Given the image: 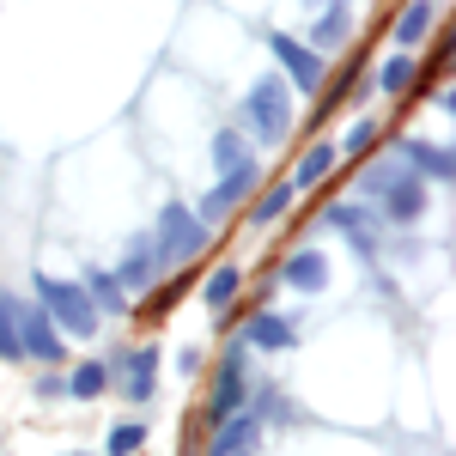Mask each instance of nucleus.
<instances>
[{
	"label": "nucleus",
	"mask_w": 456,
	"mask_h": 456,
	"mask_svg": "<svg viewBox=\"0 0 456 456\" xmlns=\"http://www.w3.org/2000/svg\"><path fill=\"white\" fill-rule=\"evenodd\" d=\"M365 195L384 208V219H420V213H426V183H420V176H408L402 159L371 165V171H365Z\"/></svg>",
	"instance_id": "nucleus-1"
},
{
	"label": "nucleus",
	"mask_w": 456,
	"mask_h": 456,
	"mask_svg": "<svg viewBox=\"0 0 456 456\" xmlns=\"http://www.w3.org/2000/svg\"><path fill=\"white\" fill-rule=\"evenodd\" d=\"M37 305H43V316H49L55 329H68V335H98V305H92L86 286L37 274Z\"/></svg>",
	"instance_id": "nucleus-2"
},
{
	"label": "nucleus",
	"mask_w": 456,
	"mask_h": 456,
	"mask_svg": "<svg viewBox=\"0 0 456 456\" xmlns=\"http://www.w3.org/2000/svg\"><path fill=\"white\" fill-rule=\"evenodd\" d=\"M152 249H159V262H165V268L189 262V256H201V249H208V219H201V213H189L183 201H171V208L159 213Z\"/></svg>",
	"instance_id": "nucleus-3"
},
{
	"label": "nucleus",
	"mask_w": 456,
	"mask_h": 456,
	"mask_svg": "<svg viewBox=\"0 0 456 456\" xmlns=\"http://www.w3.org/2000/svg\"><path fill=\"white\" fill-rule=\"evenodd\" d=\"M244 122L262 134L268 146H281L292 134V92H286V79H256L244 98Z\"/></svg>",
	"instance_id": "nucleus-4"
},
{
	"label": "nucleus",
	"mask_w": 456,
	"mask_h": 456,
	"mask_svg": "<svg viewBox=\"0 0 456 456\" xmlns=\"http://www.w3.org/2000/svg\"><path fill=\"white\" fill-rule=\"evenodd\" d=\"M12 322H19V353H31V359H43V365H55V359L68 353L61 329L43 316V305H19V311H12Z\"/></svg>",
	"instance_id": "nucleus-5"
},
{
	"label": "nucleus",
	"mask_w": 456,
	"mask_h": 456,
	"mask_svg": "<svg viewBox=\"0 0 456 456\" xmlns=\"http://www.w3.org/2000/svg\"><path fill=\"white\" fill-rule=\"evenodd\" d=\"M268 49H274V61L292 73V86H298V92H316V86H322V55H316L311 43L274 31V37H268Z\"/></svg>",
	"instance_id": "nucleus-6"
},
{
	"label": "nucleus",
	"mask_w": 456,
	"mask_h": 456,
	"mask_svg": "<svg viewBox=\"0 0 456 456\" xmlns=\"http://www.w3.org/2000/svg\"><path fill=\"white\" fill-rule=\"evenodd\" d=\"M249 189H256V159H238L232 171H219V183H213V195H201V219H219V213H232L238 201H244Z\"/></svg>",
	"instance_id": "nucleus-7"
},
{
	"label": "nucleus",
	"mask_w": 456,
	"mask_h": 456,
	"mask_svg": "<svg viewBox=\"0 0 456 456\" xmlns=\"http://www.w3.org/2000/svg\"><path fill=\"white\" fill-rule=\"evenodd\" d=\"M244 353L232 347L225 353V365H219V384H213V420H232L238 408H244Z\"/></svg>",
	"instance_id": "nucleus-8"
},
{
	"label": "nucleus",
	"mask_w": 456,
	"mask_h": 456,
	"mask_svg": "<svg viewBox=\"0 0 456 456\" xmlns=\"http://www.w3.org/2000/svg\"><path fill=\"white\" fill-rule=\"evenodd\" d=\"M322 281H329L322 249H298V256H286V268H281V286H286V292H322Z\"/></svg>",
	"instance_id": "nucleus-9"
},
{
	"label": "nucleus",
	"mask_w": 456,
	"mask_h": 456,
	"mask_svg": "<svg viewBox=\"0 0 456 456\" xmlns=\"http://www.w3.org/2000/svg\"><path fill=\"white\" fill-rule=\"evenodd\" d=\"M159 268H165V262H159L152 238H141V244L122 256V274H116V281H122V292H146V286L159 281Z\"/></svg>",
	"instance_id": "nucleus-10"
},
{
	"label": "nucleus",
	"mask_w": 456,
	"mask_h": 456,
	"mask_svg": "<svg viewBox=\"0 0 456 456\" xmlns=\"http://www.w3.org/2000/svg\"><path fill=\"white\" fill-rule=\"evenodd\" d=\"M244 341H249V347H262V353H281V347H292V322H286L281 311H256V316H249V329H244Z\"/></svg>",
	"instance_id": "nucleus-11"
},
{
	"label": "nucleus",
	"mask_w": 456,
	"mask_h": 456,
	"mask_svg": "<svg viewBox=\"0 0 456 456\" xmlns=\"http://www.w3.org/2000/svg\"><path fill=\"white\" fill-rule=\"evenodd\" d=\"M256 451V414H232V420H219V438H213L208 456H249Z\"/></svg>",
	"instance_id": "nucleus-12"
},
{
	"label": "nucleus",
	"mask_w": 456,
	"mask_h": 456,
	"mask_svg": "<svg viewBox=\"0 0 456 456\" xmlns=\"http://www.w3.org/2000/svg\"><path fill=\"white\" fill-rule=\"evenodd\" d=\"M402 165H414V171H426L432 183H451V152L432 141H402Z\"/></svg>",
	"instance_id": "nucleus-13"
},
{
	"label": "nucleus",
	"mask_w": 456,
	"mask_h": 456,
	"mask_svg": "<svg viewBox=\"0 0 456 456\" xmlns=\"http://www.w3.org/2000/svg\"><path fill=\"white\" fill-rule=\"evenodd\" d=\"M238 292H244V268H238V262H225V268H213V281H208L201 298H208V311H225Z\"/></svg>",
	"instance_id": "nucleus-14"
},
{
	"label": "nucleus",
	"mask_w": 456,
	"mask_h": 456,
	"mask_svg": "<svg viewBox=\"0 0 456 456\" xmlns=\"http://www.w3.org/2000/svg\"><path fill=\"white\" fill-rule=\"evenodd\" d=\"M426 31H432V0H408V12L395 19V43H402V49H414Z\"/></svg>",
	"instance_id": "nucleus-15"
},
{
	"label": "nucleus",
	"mask_w": 456,
	"mask_h": 456,
	"mask_svg": "<svg viewBox=\"0 0 456 456\" xmlns=\"http://www.w3.org/2000/svg\"><path fill=\"white\" fill-rule=\"evenodd\" d=\"M347 31H353V12H347V6H322V12H316V49L347 43Z\"/></svg>",
	"instance_id": "nucleus-16"
},
{
	"label": "nucleus",
	"mask_w": 456,
	"mask_h": 456,
	"mask_svg": "<svg viewBox=\"0 0 456 456\" xmlns=\"http://www.w3.org/2000/svg\"><path fill=\"white\" fill-rule=\"evenodd\" d=\"M335 152H341V146H335V141L311 146V152H305V159H298V171H292V189H311L316 176H322V171H329V165H335Z\"/></svg>",
	"instance_id": "nucleus-17"
},
{
	"label": "nucleus",
	"mask_w": 456,
	"mask_h": 456,
	"mask_svg": "<svg viewBox=\"0 0 456 456\" xmlns=\"http://www.w3.org/2000/svg\"><path fill=\"white\" fill-rule=\"evenodd\" d=\"M152 378H159V353L146 347V353H134V359H128V389H122V395L146 402V395H152Z\"/></svg>",
	"instance_id": "nucleus-18"
},
{
	"label": "nucleus",
	"mask_w": 456,
	"mask_h": 456,
	"mask_svg": "<svg viewBox=\"0 0 456 456\" xmlns=\"http://www.w3.org/2000/svg\"><path fill=\"white\" fill-rule=\"evenodd\" d=\"M86 292H98V298H92L98 311H128V292H122L116 274H98V268H92V274H86Z\"/></svg>",
	"instance_id": "nucleus-19"
},
{
	"label": "nucleus",
	"mask_w": 456,
	"mask_h": 456,
	"mask_svg": "<svg viewBox=\"0 0 456 456\" xmlns=\"http://www.w3.org/2000/svg\"><path fill=\"white\" fill-rule=\"evenodd\" d=\"M292 195H298L292 183H274V189H268V195L256 201V225H274V219H281V213L292 208Z\"/></svg>",
	"instance_id": "nucleus-20"
},
{
	"label": "nucleus",
	"mask_w": 456,
	"mask_h": 456,
	"mask_svg": "<svg viewBox=\"0 0 456 456\" xmlns=\"http://www.w3.org/2000/svg\"><path fill=\"white\" fill-rule=\"evenodd\" d=\"M104 384H110V371H104V365H92V359H86V365L73 371L68 395H86V402H92V395H104Z\"/></svg>",
	"instance_id": "nucleus-21"
},
{
	"label": "nucleus",
	"mask_w": 456,
	"mask_h": 456,
	"mask_svg": "<svg viewBox=\"0 0 456 456\" xmlns=\"http://www.w3.org/2000/svg\"><path fill=\"white\" fill-rule=\"evenodd\" d=\"M12 311H19V305L0 298V359H25V353H19V322H12Z\"/></svg>",
	"instance_id": "nucleus-22"
},
{
	"label": "nucleus",
	"mask_w": 456,
	"mask_h": 456,
	"mask_svg": "<svg viewBox=\"0 0 456 456\" xmlns=\"http://www.w3.org/2000/svg\"><path fill=\"white\" fill-rule=\"evenodd\" d=\"M408 79H414V55H395V61H384V73H378L384 92H408Z\"/></svg>",
	"instance_id": "nucleus-23"
},
{
	"label": "nucleus",
	"mask_w": 456,
	"mask_h": 456,
	"mask_svg": "<svg viewBox=\"0 0 456 456\" xmlns=\"http://www.w3.org/2000/svg\"><path fill=\"white\" fill-rule=\"evenodd\" d=\"M238 159H244V141H238V134H232V128H225V134H219V141H213V165H219V171H232V165H238Z\"/></svg>",
	"instance_id": "nucleus-24"
},
{
	"label": "nucleus",
	"mask_w": 456,
	"mask_h": 456,
	"mask_svg": "<svg viewBox=\"0 0 456 456\" xmlns=\"http://www.w3.org/2000/svg\"><path fill=\"white\" fill-rule=\"evenodd\" d=\"M141 438H146V432H141L134 420L116 426V432H110V456H134V451H141Z\"/></svg>",
	"instance_id": "nucleus-25"
},
{
	"label": "nucleus",
	"mask_w": 456,
	"mask_h": 456,
	"mask_svg": "<svg viewBox=\"0 0 456 456\" xmlns=\"http://www.w3.org/2000/svg\"><path fill=\"white\" fill-rule=\"evenodd\" d=\"M371 141H378V128H371V122H353L347 141H341V152H371Z\"/></svg>",
	"instance_id": "nucleus-26"
},
{
	"label": "nucleus",
	"mask_w": 456,
	"mask_h": 456,
	"mask_svg": "<svg viewBox=\"0 0 456 456\" xmlns=\"http://www.w3.org/2000/svg\"><path fill=\"white\" fill-rule=\"evenodd\" d=\"M311 6H329V0H311Z\"/></svg>",
	"instance_id": "nucleus-27"
}]
</instances>
